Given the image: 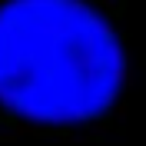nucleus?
Instances as JSON below:
<instances>
[{
    "instance_id": "f257e3e1",
    "label": "nucleus",
    "mask_w": 146,
    "mask_h": 146,
    "mask_svg": "<svg viewBox=\"0 0 146 146\" xmlns=\"http://www.w3.org/2000/svg\"><path fill=\"white\" fill-rule=\"evenodd\" d=\"M126 80V50L86 0L0 3V106L43 126L106 113Z\"/></svg>"
}]
</instances>
